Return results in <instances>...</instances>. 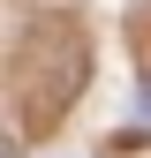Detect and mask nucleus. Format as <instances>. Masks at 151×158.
<instances>
[{"label":"nucleus","instance_id":"f257e3e1","mask_svg":"<svg viewBox=\"0 0 151 158\" xmlns=\"http://www.w3.org/2000/svg\"><path fill=\"white\" fill-rule=\"evenodd\" d=\"M0 158H15V135H0Z\"/></svg>","mask_w":151,"mask_h":158}]
</instances>
